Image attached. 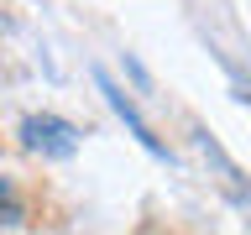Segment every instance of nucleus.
Listing matches in <instances>:
<instances>
[{
	"instance_id": "obj_3",
	"label": "nucleus",
	"mask_w": 251,
	"mask_h": 235,
	"mask_svg": "<svg viewBox=\"0 0 251 235\" xmlns=\"http://www.w3.org/2000/svg\"><path fill=\"white\" fill-rule=\"evenodd\" d=\"M100 89H105V99H110V110H115V115H121L126 125H131V136H136L141 146H147V152H152V157H168V146H162V141L152 136V125L141 120V110L131 105V99H126V89H115V84H110V73H100Z\"/></svg>"
},
{
	"instance_id": "obj_2",
	"label": "nucleus",
	"mask_w": 251,
	"mask_h": 235,
	"mask_svg": "<svg viewBox=\"0 0 251 235\" xmlns=\"http://www.w3.org/2000/svg\"><path fill=\"white\" fill-rule=\"evenodd\" d=\"M194 146H199V157L209 162L215 183H220V188H225V193H230V199L251 214V183H246V172H241L230 157H225V146H220V141H209V131H194Z\"/></svg>"
},
{
	"instance_id": "obj_1",
	"label": "nucleus",
	"mask_w": 251,
	"mask_h": 235,
	"mask_svg": "<svg viewBox=\"0 0 251 235\" xmlns=\"http://www.w3.org/2000/svg\"><path fill=\"white\" fill-rule=\"evenodd\" d=\"M21 141H26V152H42V157H74L78 152L74 125L58 120V115H26L21 120Z\"/></svg>"
},
{
	"instance_id": "obj_4",
	"label": "nucleus",
	"mask_w": 251,
	"mask_h": 235,
	"mask_svg": "<svg viewBox=\"0 0 251 235\" xmlns=\"http://www.w3.org/2000/svg\"><path fill=\"white\" fill-rule=\"evenodd\" d=\"M0 219H21V204H16V193L5 183H0Z\"/></svg>"
}]
</instances>
